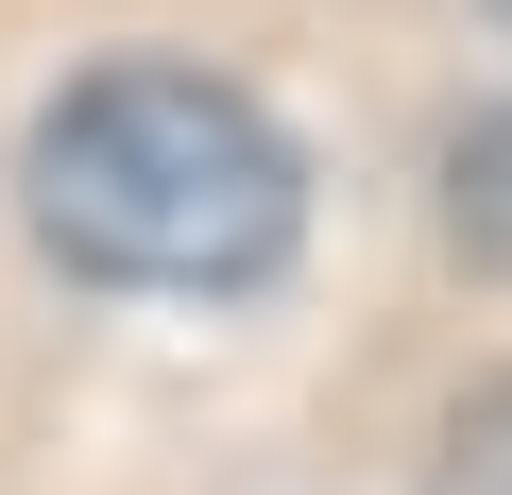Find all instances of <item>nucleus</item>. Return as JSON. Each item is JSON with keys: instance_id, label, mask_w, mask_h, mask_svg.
Masks as SVG:
<instances>
[{"instance_id": "obj_1", "label": "nucleus", "mask_w": 512, "mask_h": 495, "mask_svg": "<svg viewBox=\"0 0 512 495\" xmlns=\"http://www.w3.org/2000/svg\"><path fill=\"white\" fill-rule=\"evenodd\" d=\"M35 239L103 291H256L308 222L291 137L222 69H86L35 120Z\"/></svg>"}, {"instance_id": "obj_2", "label": "nucleus", "mask_w": 512, "mask_h": 495, "mask_svg": "<svg viewBox=\"0 0 512 495\" xmlns=\"http://www.w3.org/2000/svg\"><path fill=\"white\" fill-rule=\"evenodd\" d=\"M444 239H461L478 274H512V103L444 137Z\"/></svg>"}, {"instance_id": "obj_3", "label": "nucleus", "mask_w": 512, "mask_h": 495, "mask_svg": "<svg viewBox=\"0 0 512 495\" xmlns=\"http://www.w3.org/2000/svg\"><path fill=\"white\" fill-rule=\"evenodd\" d=\"M444 495H512V376L461 393V427H444Z\"/></svg>"}, {"instance_id": "obj_4", "label": "nucleus", "mask_w": 512, "mask_h": 495, "mask_svg": "<svg viewBox=\"0 0 512 495\" xmlns=\"http://www.w3.org/2000/svg\"><path fill=\"white\" fill-rule=\"evenodd\" d=\"M495 18H512V0H495Z\"/></svg>"}]
</instances>
